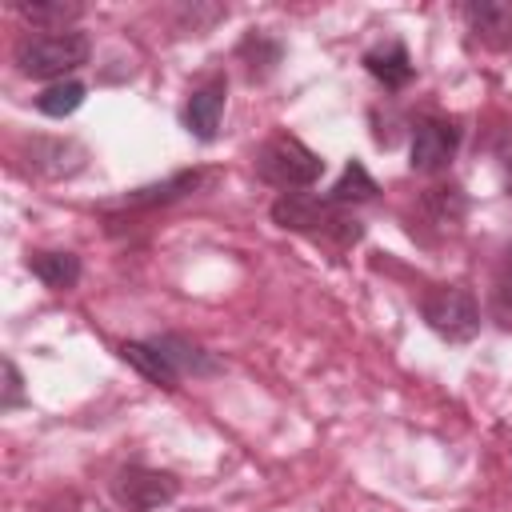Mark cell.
<instances>
[{"label":"cell","mask_w":512,"mask_h":512,"mask_svg":"<svg viewBox=\"0 0 512 512\" xmlns=\"http://www.w3.org/2000/svg\"><path fill=\"white\" fill-rule=\"evenodd\" d=\"M176 476L156 472V468H124L116 476V496L128 512H152L176 496Z\"/></svg>","instance_id":"cell-5"},{"label":"cell","mask_w":512,"mask_h":512,"mask_svg":"<svg viewBox=\"0 0 512 512\" xmlns=\"http://www.w3.org/2000/svg\"><path fill=\"white\" fill-rule=\"evenodd\" d=\"M28 156H32V168H40L48 176H68V172H76V164L60 160V156H84V152L72 140H32Z\"/></svg>","instance_id":"cell-14"},{"label":"cell","mask_w":512,"mask_h":512,"mask_svg":"<svg viewBox=\"0 0 512 512\" xmlns=\"http://www.w3.org/2000/svg\"><path fill=\"white\" fill-rule=\"evenodd\" d=\"M460 144V128L452 120H424L412 136V168L416 172H440Z\"/></svg>","instance_id":"cell-6"},{"label":"cell","mask_w":512,"mask_h":512,"mask_svg":"<svg viewBox=\"0 0 512 512\" xmlns=\"http://www.w3.org/2000/svg\"><path fill=\"white\" fill-rule=\"evenodd\" d=\"M164 356H168V364L184 376V372H192V376H212V372H220V360H212L200 344H192V340H184V336H156L152 340Z\"/></svg>","instance_id":"cell-9"},{"label":"cell","mask_w":512,"mask_h":512,"mask_svg":"<svg viewBox=\"0 0 512 512\" xmlns=\"http://www.w3.org/2000/svg\"><path fill=\"white\" fill-rule=\"evenodd\" d=\"M20 12H24L32 24H52V32H64V24L80 16V4L48 0V4H20Z\"/></svg>","instance_id":"cell-17"},{"label":"cell","mask_w":512,"mask_h":512,"mask_svg":"<svg viewBox=\"0 0 512 512\" xmlns=\"http://www.w3.org/2000/svg\"><path fill=\"white\" fill-rule=\"evenodd\" d=\"M80 104H84V84H80V80H56V84H48V88L36 96V108H40L44 116H52V120L72 116Z\"/></svg>","instance_id":"cell-13"},{"label":"cell","mask_w":512,"mask_h":512,"mask_svg":"<svg viewBox=\"0 0 512 512\" xmlns=\"http://www.w3.org/2000/svg\"><path fill=\"white\" fill-rule=\"evenodd\" d=\"M88 36L76 32V28H64V32H40V36H28L20 48H16V64L24 76L32 80H64L68 72H76L80 64H88Z\"/></svg>","instance_id":"cell-1"},{"label":"cell","mask_w":512,"mask_h":512,"mask_svg":"<svg viewBox=\"0 0 512 512\" xmlns=\"http://www.w3.org/2000/svg\"><path fill=\"white\" fill-rule=\"evenodd\" d=\"M256 168H260V176H264L268 184H276V188H308V184L320 180L324 160H320L308 144H300L296 136H272V140L256 152Z\"/></svg>","instance_id":"cell-3"},{"label":"cell","mask_w":512,"mask_h":512,"mask_svg":"<svg viewBox=\"0 0 512 512\" xmlns=\"http://www.w3.org/2000/svg\"><path fill=\"white\" fill-rule=\"evenodd\" d=\"M120 356L140 372V376H148L152 384H164V388H176V380H180V372L168 364V356L148 340H128V344H120Z\"/></svg>","instance_id":"cell-10"},{"label":"cell","mask_w":512,"mask_h":512,"mask_svg":"<svg viewBox=\"0 0 512 512\" xmlns=\"http://www.w3.org/2000/svg\"><path fill=\"white\" fill-rule=\"evenodd\" d=\"M272 220H276L280 228L308 232V236H324V240H336V244L360 240V220L340 216L336 204L312 200V196H300V192H284V196L272 204Z\"/></svg>","instance_id":"cell-2"},{"label":"cell","mask_w":512,"mask_h":512,"mask_svg":"<svg viewBox=\"0 0 512 512\" xmlns=\"http://www.w3.org/2000/svg\"><path fill=\"white\" fill-rule=\"evenodd\" d=\"M468 20H472V28H476V32H484V36L508 32V28H512V4H500V0L468 4Z\"/></svg>","instance_id":"cell-16"},{"label":"cell","mask_w":512,"mask_h":512,"mask_svg":"<svg viewBox=\"0 0 512 512\" xmlns=\"http://www.w3.org/2000/svg\"><path fill=\"white\" fill-rule=\"evenodd\" d=\"M20 396H24V380H20L16 364H12V360H4V400H0V408H4V412H8V408H16V404H20Z\"/></svg>","instance_id":"cell-18"},{"label":"cell","mask_w":512,"mask_h":512,"mask_svg":"<svg viewBox=\"0 0 512 512\" xmlns=\"http://www.w3.org/2000/svg\"><path fill=\"white\" fill-rule=\"evenodd\" d=\"M424 320L436 336H444L452 344H464L480 332V308H476L472 292L456 288V284H440L424 296Z\"/></svg>","instance_id":"cell-4"},{"label":"cell","mask_w":512,"mask_h":512,"mask_svg":"<svg viewBox=\"0 0 512 512\" xmlns=\"http://www.w3.org/2000/svg\"><path fill=\"white\" fill-rule=\"evenodd\" d=\"M28 268L48 284V288H72L80 280V260L72 252H36Z\"/></svg>","instance_id":"cell-12"},{"label":"cell","mask_w":512,"mask_h":512,"mask_svg":"<svg viewBox=\"0 0 512 512\" xmlns=\"http://www.w3.org/2000/svg\"><path fill=\"white\" fill-rule=\"evenodd\" d=\"M200 180H204V172H180V176H172V180H164V184L136 188V192L128 196V204H168V200H180V196L196 192Z\"/></svg>","instance_id":"cell-15"},{"label":"cell","mask_w":512,"mask_h":512,"mask_svg":"<svg viewBox=\"0 0 512 512\" xmlns=\"http://www.w3.org/2000/svg\"><path fill=\"white\" fill-rule=\"evenodd\" d=\"M376 196V180L368 176V168L360 164V160H348L344 164V172H340V180L328 188V204H360V200H372Z\"/></svg>","instance_id":"cell-11"},{"label":"cell","mask_w":512,"mask_h":512,"mask_svg":"<svg viewBox=\"0 0 512 512\" xmlns=\"http://www.w3.org/2000/svg\"><path fill=\"white\" fill-rule=\"evenodd\" d=\"M364 68H368L384 88H404V84L412 80V60H408V52H404L400 40H388V44L372 48V52L364 56Z\"/></svg>","instance_id":"cell-8"},{"label":"cell","mask_w":512,"mask_h":512,"mask_svg":"<svg viewBox=\"0 0 512 512\" xmlns=\"http://www.w3.org/2000/svg\"><path fill=\"white\" fill-rule=\"evenodd\" d=\"M220 116H224V84L212 80L204 88H196L184 104V128L196 136V140H212L216 128H220Z\"/></svg>","instance_id":"cell-7"},{"label":"cell","mask_w":512,"mask_h":512,"mask_svg":"<svg viewBox=\"0 0 512 512\" xmlns=\"http://www.w3.org/2000/svg\"><path fill=\"white\" fill-rule=\"evenodd\" d=\"M500 300L512 304V248H508V264H504V280H500Z\"/></svg>","instance_id":"cell-19"}]
</instances>
